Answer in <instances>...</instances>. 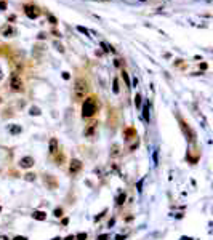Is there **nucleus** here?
I'll list each match as a JSON object with an SVG mask.
<instances>
[{
    "label": "nucleus",
    "mask_w": 213,
    "mask_h": 240,
    "mask_svg": "<svg viewBox=\"0 0 213 240\" xmlns=\"http://www.w3.org/2000/svg\"><path fill=\"white\" fill-rule=\"evenodd\" d=\"M87 90H88V85H87L85 79H77L74 82V98L77 101H82L87 94Z\"/></svg>",
    "instance_id": "f257e3e1"
},
{
    "label": "nucleus",
    "mask_w": 213,
    "mask_h": 240,
    "mask_svg": "<svg viewBox=\"0 0 213 240\" xmlns=\"http://www.w3.org/2000/svg\"><path fill=\"white\" fill-rule=\"evenodd\" d=\"M95 112H96V101L93 98L85 99L83 104H82V115L83 117H91Z\"/></svg>",
    "instance_id": "f03ea898"
},
{
    "label": "nucleus",
    "mask_w": 213,
    "mask_h": 240,
    "mask_svg": "<svg viewBox=\"0 0 213 240\" xmlns=\"http://www.w3.org/2000/svg\"><path fill=\"white\" fill-rule=\"evenodd\" d=\"M24 13H26V16L30 18V19H35V18H39L40 10L37 7H34V5H26V7H24Z\"/></svg>",
    "instance_id": "7ed1b4c3"
},
{
    "label": "nucleus",
    "mask_w": 213,
    "mask_h": 240,
    "mask_svg": "<svg viewBox=\"0 0 213 240\" xmlns=\"http://www.w3.org/2000/svg\"><path fill=\"white\" fill-rule=\"evenodd\" d=\"M10 85L15 91H21L23 90V80L20 75H11V80H10Z\"/></svg>",
    "instance_id": "20e7f679"
},
{
    "label": "nucleus",
    "mask_w": 213,
    "mask_h": 240,
    "mask_svg": "<svg viewBox=\"0 0 213 240\" xmlns=\"http://www.w3.org/2000/svg\"><path fill=\"white\" fill-rule=\"evenodd\" d=\"M80 168H82V162L77 160V159H74L71 162V165H69V171H71V173H79Z\"/></svg>",
    "instance_id": "39448f33"
},
{
    "label": "nucleus",
    "mask_w": 213,
    "mask_h": 240,
    "mask_svg": "<svg viewBox=\"0 0 213 240\" xmlns=\"http://www.w3.org/2000/svg\"><path fill=\"white\" fill-rule=\"evenodd\" d=\"M20 165H21V168H30L34 165V159L32 157H23L20 160Z\"/></svg>",
    "instance_id": "423d86ee"
},
{
    "label": "nucleus",
    "mask_w": 213,
    "mask_h": 240,
    "mask_svg": "<svg viewBox=\"0 0 213 240\" xmlns=\"http://www.w3.org/2000/svg\"><path fill=\"white\" fill-rule=\"evenodd\" d=\"M15 34H16V29L13 26H8V24H7V26L2 27V35L3 37H11V35H15Z\"/></svg>",
    "instance_id": "0eeeda50"
},
{
    "label": "nucleus",
    "mask_w": 213,
    "mask_h": 240,
    "mask_svg": "<svg viewBox=\"0 0 213 240\" xmlns=\"http://www.w3.org/2000/svg\"><path fill=\"white\" fill-rule=\"evenodd\" d=\"M58 152V141H56V138H51L50 139V154H56Z\"/></svg>",
    "instance_id": "6e6552de"
},
{
    "label": "nucleus",
    "mask_w": 213,
    "mask_h": 240,
    "mask_svg": "<svg viewBox=\"0 0 213 240\" xmlns=\"http://www.w3.org/2000/svg\"><path fill=\"white\" fill-rule=\"evenodd\" d=\"M32 216H34V219H39V221H43V219L47 218V214L43 213V211H34V214H32Z\"/></svg>",
    "instance_id": "1a4fd4ad"
},
{
    "label": "nucleus",
    "mask_w": 213,
    "mask_h": 240,
    "mask_svg": "<svg viewBox=\"0 0 213 240\" xmlns=\"http://www.w3.org/2000/svg\"><path fill=\"white\" fill-rule=\"evenodd\" d=\"M10 133H11V135L21 133V127H20V125H11V127H10Z\"/></svg>",
    "instance_id": "9d476101"
},
{
    "label": "nucleus",
    "mask_w": 213,
    "mask_h": 240,
    "mask_svg": "<svg viewBox=\"0 0 213 240\" xmlns=\"http://www.w3.org/2000/svg\"><path fill=\"white\" fill-rule=\"evenodd\" d=\"M101 47L104 48V51H112V53H114V51H115V50H114V48H112V47L109 45V43H106V42H101Z\"/></svg>",
    "instance_id": "9b49d317"
},
{
    "label": "nucleus",
    "mask_w": 213,
    "mask_h": 240,
    "mask_svg": "<svg viewBox=\"0 0 213 240\" xmlns=\"http://www.w3.org/2000/svg\"><path fill=\"white\" fill-rule=\"evenodd\" d=\"M143 117H144V120H147V122H149V106L147 104L143 107Z\"/></svg>",
    "instance_id": "f8f14e48"
},
{
    "label": "nucleus",
    "mask_w": 213,
    "mask_h": 240,
    "mask_svg": "<svg viewBox=\"0 0 213 240\" xmlns=\"http://www.w3.org/2000/svg\"><path fill=\"white\" fill-rule=\"evenodd\" d=\"M135 106L136 107L141 106V94H136V96H135Z\"/></svg>",
    "instance_id": "ddd939ff"
},
{
    "label": "nucleus",
    "mask_w": 213,
    "mask_h": 240,
    "mask_svg": "<svg viewBox=\"0 0 213 240\" xmlns=\"http://www.w3.org/2000/svg\"><path fill=\"white\" fill-rule=\"evenodd\" d=\"M30 114H32V115H39V114H40V109H39V107H34V106H32V107H30Z\"/></svg>",
    "instance_id": "4468645a"
},
{
    "label": "nucleus",
    "mask_w": 213,
    "mask_h": 240,
    "mask_svg": "<svg viewBox=\"0 0 213 240\" xmlns=\"http://www.w3.org/2000/svg\"><path fill=\"white\" fill-rule=\"evenodd\" d=\"M112 91L119 93V82H117V79H114V86H112Z\"/></svg>",
    "instance_id": "2eb2a0df"
},
{
    "label": "nucleus",
    "mask_w": 213,
    "mask_h": 240,
    "mask_svg": "<svg viewBox=\"0 0 213 240\" xmlns=\"http://www.w3.org/2000/svg\"><path fill=\"white\" fill-rule=\"evenodd\" d=\"M77 30H79V32H82V34H85V35L88 34V29H85V27H82V26H77Z\"/></svg>",
    "instance_id": "dca6fc26"
},
{
    "label": "nucleus",
    "mask_w": 213,
    "mask_h": 240,
    "mask_svg": "<svg viewBox=\"0 0 213 240\" xmlns=\"http://www.w3.org/2000/svg\"><path fill=\"white\" fill-rule=\"evenodd\" d=\"M108 238H109L108 234H103V235H98V237H96V240H108Z\"/></svg>",
    "instance_id": "f3484780"
},
{
    "label": "nucleus",
    "mask_w": 213,
    "mask_h": 240,
    "mask_svg": "<svg viewBox=\"0 0 213 240\" xmlns=\"http://www.w3.org/2000/svg\"><path fill=\"white\" fill-rule=\"evenodd\" d=\"M55 48H56V50H59V51H64L62 45H61V43H58V42H55Z\"/></svg>",
    "instance_id": "a211bd4d"
},
{
    "label": "nucleus",
    "mask_w": 213,
    "mask_h": 240,
    "mask_svg": "<svg viewBox=\"0 0 213 240\" xmlns=\"http://www.w3.org/2000/svg\"><path fill=\"white\" fill-rule=\"evenodd\" d=\"M123 200H125V195H120V197H119V202H117V203H119V205H122V203H123Z\"/></svg>",
    "instance_id": "6ab92c4d"
},
{
    "label": "nucleus",
    "mask_w": 213,
    "mask_h": 240,
    "mask_svg": "<svg viewBox=\"0 0 213 240\" xmlns=\"http://www.w3.org/2000/svg\"><path fill=\"white\" fill-rule=\"evenodd\" d=\"M48 19H50V23H51V24H56V23H58V21H56V18H55V16H50Z\"/></svg>",
    "instance_id": "aec40b11"
},
{
    "label": "nucleus",
    "mask_w": 213,
    "mask_h": 240,
    "mask_svg": "<svg viewBox=\"0 0 213 240\" xmlns=\"http://www.w3.org/2000/svg\"><path fill=\"white\" fill-rule=\"evenodd\" d=\"M123 79L127 80V85L130 86V79H128V75H127V72H123Z\"/></svg>",
    "instance_id": "412c9836"
},
{
    "label": "nucleus",
    "mask_w": 213,
    "mask_h": 240,
    "mask_svg": "<svg viewBox=\"0 0 213 240\" xmlns=\"http://www.w3.org/2000/svg\"><path fill=\"white\" fill-rule=\"evenodd\" d=\"M5 8H7V5H5L3 0H0V10H5Z\"/></svg>",
    "instance_id": "4be33fe9"
},
{
    "label": "nucleus",
    "mask_w": 213,
    "mask_h": 240,
    "mask_svg": "<svg viewBox=\"0 0 213 240\" xmlns=\"http://www.w3.org/2000/svg\"><path fill=\"white\" fill-rule=\"evenodd\" d=\"M77 238H80V240H85V238H87V234H79V235H77Z\"/></svg>",
    "instance_id": "5701e85b"
},
{
    "label": "nucleus",
    "mask_w": 213,
    "mask_h": 240,
    "mask_svg": "<svg viewBox=\"0 0 213 240\" xmlns=\"http://www.w3.org/2000/svg\"><path fill=\"white\" fill-rule=\"evenodd\" d=\"M13 240H27L26 237H23V235H18V237H15Z\"/></svg>",
    "instance_id": "b1692460"
},
{
    "label": "nucleus",
    "mask_w": 213,
    "mask_h": 240,
    "mask_svg": "<svg viewBox=\"0 0 213 240\" xmlns=\"http://www.w3.org/2000/svg\"><path fill=\"white\" fill-rule=\"evenodd\" d=\"M62 79L67 80V79H69V72H62Z\"/></svg>",
    "instance_id": "393cba45"
},
{
    "label": "nucleus",
    "mask_w": 213,
    "mask_h": 240,
    "mask_svg": "<svg viewBox=\"0 0 213 240\" xmlns=\"http://www.w3.org/2000/svg\"><path fill=\"white\" fill-rule=\"evenodd\" d=\"M26 176H27V179H29V181H32V179H35V176H34V175H26Z\"/></svg>",
    "instance_id": "a878e982"
},
{
    "label": "nucleus",
    "mask_w": 213,
    "mask_h": 240,
    "mask_svg": "<svg viewBox=\"0 0 213 240\" xmlns=\"http://www.w3.org/2000/svg\"><path fill=\"white\" fill-rule=\"evenodd\" d=\"M55 216L59 218V216H61V210H55Z\"/></svg>",
    "instance_id": "bb28decb"
},
{
    "label": "nucleus",
    "mask_w": 213,
    "mask_h": 240,
    "mask_svg": "<svg viewBox=\"0 0 213 240\" xmlns=\"http://www.w3.org/2000/svg\"><path fill=\"white\" fill-rule=\"evenodd\" d=\"M136 85H138V79L135 77V79H133V86H136Z\"/></svg>",
    "instance_id": "cd10ccee"
},
{
    "label": "nucleus",
    "mask_w": 213,
    "mask_h": 240,
    "mask_svg": "<svg viewBox=\"0 0 213 240\" xmlns=\"http://www.w3.org/2000/svg\"><path fill=\"white\" fill-rule=\"evenodd\" d=\"M0 240H8V237H5V235H0Z\"/></svg>",
    "instance_id": "c85d7f7f"
},
{
    "label": "nucleus",
    "mask_w": 213,
    "mask_h": 240,
    "mask_svg": "<svg viewBox=\"0 0 213 240\" xmlns=\"http://www.w3.org/2000/svg\"><path fill=\"white\" fill-rule=\"evenodd\" d=\"M181 240H192V238H189V237H183V238H181Z\"/></svg>",
    "instance_id": "c756f323"
},
{
    "label": "nucleus",
    "mask_w": 213,
    "mask_h": 240,
    "mask_svg": "<svg viewBox=\"0 0 213 240\" xmlns=\"http://www.w3.org/2000/svg\"><path fill=\"white\" fill-rule=\"evenodd\" d=\"M2 77H3V75H2V71H0V80H2Z\"/></svg>",
    "instance_id": "7c9ffc66"
},
{
    "label": "nucleus",
    "mask_w": 213,
    "mask_h": 240,
    "mask_svg": "<svg viewBox=\"0 0 213 240\" xmlns=\"http://www.w3.org/2000/svg\"><path fill=\"white\" fill-rule=\"evenodd\" d=\"M53 240H61V238H59V237H56V238H53Z\"/></svg>",
    "instance_id": "2f4dec72"
},
{
    "label": "nucleus",
    "mask_w": 213,
    "mask_h": 240,
    "mask_svg": "<svg viewBox=\"0 0 213 240\" xmlns=\"http://www.w3.org/2000/svg\"><path fill=\"white\" fill-rule=\"evenodd\" d=\"M141 2H144V0H141Z\"/></svg>",
    "instance_id": "473e14b6"
},
{
    "label": "nucleus",
    "mask_w": 213,
    "mask_h": 240,
    "mask_svg": "<svg viewBox=\"0 0 213 240\" xmlns=\"http://www.w3.org/2000/svg\"><path fill=\"white\" fill-rule=\"evenodd\" d=\"M0 101H2V99H0Z\"/></svg>",
    "instance_id": "72a5a7b5"
}]
</instances>
